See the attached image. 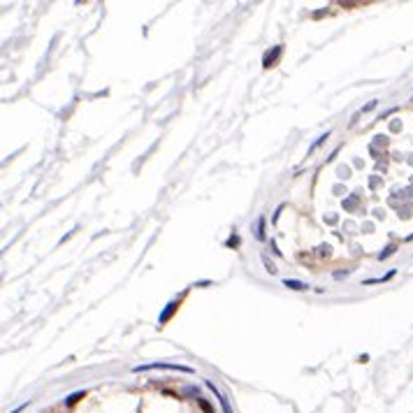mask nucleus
Returning a JSON list of instances; mask_svg holds the SVG:
<instances>
[{"mask_svg":"<svg viewBox=\"0 0 413 413\" xmlns=\"http://www.w3.org/2000/svg\"><path fill=\"white\" fill-rule=\"evenodd\" d=\"M207 388H212V390H214V395H216V397L221 399L223 413H232V409H230V402H228V397H225V395H221V392H218V388H216V385H214L212 381H207Z\"/></svg>","mask_w":413,"mask_h":413,"instance_id":"obj_4","label":"nucleus"},{"mask_svg":"<svg viewBox=\"0 0 413 413\" xmlns=\"http://www.w3.org/2000/svg\"><path fill=\"white\" fill-rule=\"evenodd\" d=\"M237 244H239V237H230L228 239V246H237Z\"/></svg>","mask_w":413,"mask_h":413,"instance_id":"obj_14","label":"nucleus"},{"mask_svg":"<svg viewBox=\"0 0 413 413\" xmlns=\"http://www.w3.org/2000/svg\"><path fill=\"white\" fill-rule=\"evenodd\" d=\"M283 286L290 288V290H297V293H302V290H309L307 283H302V281H297V279H283Z\"/></svg>","mask_w":413,"mask_h":413,"instance_id":"obj_5","label":"nucleus"},{"mask_svg":"<svg viewBox=\"0 0 413 413\" xmlns=\"http://www.w3.org/2000/svg\"><path fill=\"white\" fill-rule=\"evenodd\" d=\"M392 253H395V246H388V248H385V251L379 255V258H381V260H385V258H388V255H392Z\"/></svg>","mask_w":413,"mask_h":413,"instance_id":"obj_12","label":"nucleus"},{"mask_svg":"<svg viewBox=\"0 0 413 413\" xmlns=\"http://www.w3.org/2000/svg\"><path fill=\"white\" fill-rule=\"evenodd\" d=\"M198 404H200V409H202L204 413H214V406H212L209 402H207V399H202V397H200V399H198Z\"/></svg>","mask_w":413,"mask_h":413,"instance_id":"obj_10","label":"nucleus"},{"mask_svg":"<svg viewBox=\"0 0 413 413\" xmlns=\"http://www.w3.org/2000/svg\"><path fill=\"white\" fill-rule=\"evenodd\" d=\"M395 276V272H388L385 276H381V279H367L364 281V286H374V283H383V281H388V279H392Z\"/></svg>","mask_w":413,"mask_h":413,"instance_id":"obj_8","label":"nucleus"},{"mask_svg":"<svg viewBox=\"0 0 413 413\" xmlns=\"http://www.w3.org/2000/svg\"><path fill=\"white\" fill-rule=\"evenodd\" d=\"M149 369H172V371H186V374H193L191 367H183V364H167V362H153V364H142V367H135L132 371H149Z\"/></svg>","mask_w":413,"mask_h":413,"instance_id":"obj_1","label":"nucleus"},{"mask_svg":"<svg viewBox=\"0 0 413 413\" xmlns=\"http://www.w3.org/2000/svg\"><path fill=\"white\" fill-rule=\"evenodd\" d=\"M281 53H283V47H281V44H276V47L272 49V51H267V53H265V58H263V67H265V70H269V67H274Z\"/></svg>","mask_w":413,"mask_h":413,"instance_id":"obj_2","label":"nucleus"},{"mask_svg":"<svg viewBox=\"0 0 413 413\" xmlns=\"http://www.w3.org/2000/svg\"><path fill=\"white\" fill-rule=\"evenodd\" d=\"M86 397V390H77V392H72L67 399H65V406H74V404L79 402V399H84Z\"/></svg>","mask_w":413,"mask_h":413,"instance_id":"obj_6","label":"nucleus"},{"mask_svg":"<svg viewBox=\"0 0 413 413\" xmlns=\"http://www.w3.org/2000/svg\"><path fill=\"white\" fill-rule=\"evenodd\" d=\"M330 137V132H325V135H320V137L316 139V142H314V144H311V147H309V153H314V151H316L318 147H320V144H323V142H325V139Z\"/></svg>","mask_w":413,"mask_h":413,"instance_id":"obj_9","label":"nucleus"},{"mask_svg":"<svg viewBox=\"0 0 413 413\" xmlns=\"http://www.w3.org/2000/svg\"><path fill=\"white\" fill-rule=\"evenodd\" d=\"M179 309V299H172L167 307L163 309V314L158 316V328H163V325H167V320H170L172 316H174V311Z\"/></svg>","mask_w":413,"mask_h":413,"instance_id":"obj_3","label":"nucleus"},{"mask_svg":"<svg viewBox=\"0 0 413 413\" xmlns=\"http://www.w3.org/2000/svg\"><path fill=\"white\" fill-rule=\"evenodd\" d=\"M28 404H31V402H26V404H21V406H17V409H14V411H12V413H21L23 409H26V406H28Z\"/></svg>","mask_w":413,"mask_h":413,"instance_id":"obj_15","label":"nucleus"},{"mask_svg":"<svg viewBox=\"0 0 413 413\" xmlns=\"http://www.w3.org/2000/svg\"><path fill=\"white\" fill-rule=\"evenodd\" d=\"M376 102H379V100H371L367 107H362V112H369V109H374V107H376Z\"/></svg>","mask_w":413,"mask_h":413,"instance_id":"obj_13","label":"nucleus"},{"mask_svg":"<svg viewBox=\"0 0 413 413\" xmlns=\"http://www.w3.org/2000/svg\"><path fill=\"white\" fill-rule=\"evenodd\" d=\"M255 237L258 239H265V216H260L255 223Z\"/></svg>","mask_w":413,"mask_h":413,"instance_id":"obj_7","label":"nucleus"},{"mask_svg":"<svg viewBox=\"0 0 413 413\" xmlns=\"http://www.w3.org/2000/svg\"><path fill=\"white\" fill-rule=\"evenodd\" d=\"M263 263H265L267 272H269V274H274V272H276V267H274V263H269V258H267V255H263Z\"/></svg>","mask_w":413,"mask_h":413,"instance_id":"obj_11","label":"nucleus"}]
</instances>
